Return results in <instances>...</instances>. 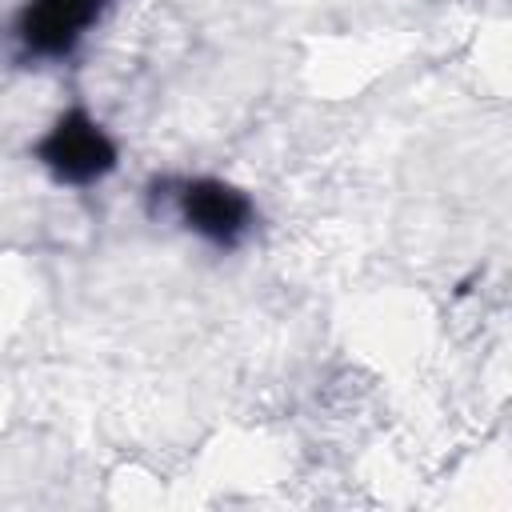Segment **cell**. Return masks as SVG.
Returning a JSON list of instances; mask_svg holds the SVG:
<instances>
[{"label":"cell","mask_w":512,"mask_h":512,"mask_svg":"<svg viewBox=\"0 0 512 512\" xmlns=\"http://www.w3.org/2000/svg\"><path fill=\"white\" fill-rule=\"evenodd\" d=\"M112 0H24L12 16L8 40L20 60H68L100 24Z\"/></svg>","instance_id":"obj_3"},{"label":"cell","mask_w":512,"mask_h":512,"mask_svg":"<svg viewBox=\"0 0 512 512\" xmlns=\"http://www.w3.org/2000/svg\"><path fill=\"white\" fill-rule=\"evenodd\" d=\"M32 156L56 184H68V188H92L108 180L120 164V148L112 132L84 108L60 112L44 128V136L32 144Z\"/></svg>","instance_id":"obj_2"},{"label":"cell","mask_w":512,"mask_h":512,"mask_svg":"<svg viewBox=\"0 0 512 512\" xmlns=\"http://www.w3.org/2000/svg\"><path fill=\"white\" fill-rule=\"evenodd\" d=\"M152 200L216 252H236L256 232V200L220 176H168L156 184Z\"/></svg>","instance_id":"obj_1"}]
</instances>
